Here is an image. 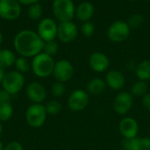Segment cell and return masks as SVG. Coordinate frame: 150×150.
<instances>
[{"instance_id":"1","label":"cell","mask_w":150,"mask_h":150,"mask_svg":"<svg viewBox=\"0 0 150 150\" xmlns=\"http://www.w3.org/2000/svg\"><path fill=\"white\" fill-rule=\"evenodd\" d=\"M13 44L15 50L23 57H34L41 53L45 42L39 34L32 30H22L18 32Z\"/></svg>"},{"instance_id":"2","label":"cell","mask_w":150,"mask_h":150,"mask_svg":"<svg viewBox=\"0 0 150 150\" xmlns=\"http://www.w3.org/2000/svg\"><path fill=\"white\" fill-rule=\"evenodd\" d=\"M54 60L53 57L41 52L33 58L31 67L33 73L40 78H47L53 74L54 67Z\"/></svg>"},{"instance_id":"3","label":"cell","mask_w":150,"mask_h":150,"mask_svg":"<svg viewBox=\"0 0 150 150\" xmlns=\"http://www.w3.org/2000/svg\"><path fill=\"white\" fill-rule=\"evenodd\" d=\"M52 10L54 17L60 22L71 21L76 13L72 0H54Z\"/></svg>"},{"instance_id":"4","label":"cell","mask_w":150,"mask_h":150,"mask_svg":"<svg viewBox=\"0 0 150 150\" xmlns=\"http://www.w3.org/2000/svg\"><path fill=\"white\" fill-rule=\"evenodd\" d=\"M47 115V113L44 105L41 103H33L26 109L25 120L31 127L39 128L44 125Z\"/></svg>"},{"instance_id":"5","label":"cell","mask_w":150,"mask_h":150,"mask_svg":"<svg viewBox=\"0 0 150 150\" xmlns=\"http://www.w3.org/2000/svg\"><path fill=\"white\" fill-rule=\"evenodd\" d=\"M25 85V77L18 71H11L5 73L2 81L3 89L10 95L18 94Z\"/></svg>"},{"instance_id":"6","label":"cell","mask_w":150,"mask_h":150,"mask_svg":"<svg viewBox=\"0 0 150 150\" xmlns=\"http://www.w3.org/2000/svg\"><path fill=\"white\" fill-rule=\"evenodd\" d=\"M130 34V27L128 24L122 20H117L111 24L108 28V38L113 42H123Z\"/></svg>"},{"instance_id":"7","label":"cell","mask_w":150,"mask_h":150,"mask_svg":"<svg viewBox=\"0 0 150 150\" xmlns=\"http://www.w3.org/2000/svg\"><path fill=\"white\" fill-rule=\"evenodd\" d=\"M57 28L58 26L55 21L50 18H45L38 25V34L43 40L44 42L54 41L57 36Z\"/></svg>"},{"instance_id":"8","label":"cell","mask_w":150,"mask_h":150,"mask_svg":"<svg viewBox=\"0 0 150 150\" xmlns=\"http://www.w3.org/2000/svg\"><path fill=\"white\" fill-rule=\"evenodd\" d=\"M20 14L21 7L18 0H0V18L7 20H14Z\"/></svg>"},{"instance_id":"9","label":"cell","mask_w":150,"mask_h":150,"mask_svg":"<svg viewBox=\"0 0 150 150\" xmlns=\"http://www.w3.org/2000/svg\"><path fill=\"white\" fill-rule=\"evenodd\" d=\"M53 75L57 81L62 83L67 82L70 80L74 75V67L69 61L66 59H61L55 63Z\"/></svg>"},{"instance_id":"10","label":"cell","mask_w":150,"mask_h":150,"mask_svg":"<svg viewBox=\"0 0 150 150\" xmlns=\"http://www.w3.org/2000/svg\"><path fill=\"white\" fill-rule=\"evenodd\" d=\"M89 94L83 89L74 90L68 98V106L73 111H81L84 110L89 103Z\"/></svg>"},{"instance_id":"11","label":"cell","mask_w":150,"mask_h":150,"mask_svg":"<svg viewBox=\"0 0 150 150\" xmlns=\"http://www.w3.org/2000/svg\"><path fill=\"white\" fill-rule=\"evenodd\" d=\"M133 103H134V99L132 94L127 91H123L119 93L115 96L112 103V107L117 114L123 116L127 114L131 111Z\"/></svg>"},{"instance_id":"12","label":"cell","mask_w":150,"mask_h":150,"mask_svg":"<svg viewBox=\"0 0 150 150\" xmlns=\"http://www.w3.org/2000/svg\"><path fill=\"white\" fill-rule=\"evenodd\" d=\"M78 34L77 27L72 21L61 22L57 28V37L63 43H70L76 40Z\"/></svg>"},{"instance_id":"13","label":"cell","mask_w":150,"mask_h":150,"mask_svg":"<svg viewBox=\"0 0 150 150\" xmlns=\"http://www.w3.org/2000/svg\"><path fill=\"white\" fill-rule=\"evenodd\" d=\"M119 131L124 139L136 138L139 133L138 122L131 117H126L122 118L119 124Z\"/></svg>"},{"instance_id":"14","label":"cell","mask_w":150,"mask_h":150,"mask_svg":"<svg viewBox=\"0 0 150 150\" xmlns=\"http://www.w3.org/2000/svg\"><path fill=\"white\" fill-rule=\"evenodd\" d=\"M26 95L28 99L33 103H41L47 98V90L40 82H31L28 84L26 90Z\"/></svg>"},{"instance_id":"15","label":"cell","mask_w":150,"mask_h":150,"mask_svg":"<svg viewBox=\"0 0 150 150\" xmlns=\"http://www.w3.org/2000/svg\"><path fill=\"white\" fill-rule=\"evenodd\" d=\"M89 65L96 72H104L110 66L108 57L102 52H93L89 57Z\"/></svg>"},{"instance_id":"16","label":"cell","mask_w":150,"mask_h":150,"mask_svg":"<svg viewBox=\"0 0 150 150\" xmlns=\"http://www.w3.org/2000/svg\"><path fill=\"white\" fill-rule=\"evenodd\" d=\"M105 84L112 90H120L124 88L126 80L122 72L118 70H112L107 72L105 76Z\"/></svg>"},{"instance_id":"17","label":"cell","mask_w":150,"mask_h":150,"mask_svg":"<svg viewBox=\"0 0 150 150\" xmlns=\"http://www.w3.org/2000/svg\"><path fill=\"white\" fill-rule=\"evenodd\" d=\"M94 6L91 2H83L81 3L76 10V16L78 20L83 21V22H86L89 21V19L93 16L94 14Z\"/></svg>"},{"instance_id":"18","label":"cell","mask_w":150,"mask_h":150,"mask_svg":"<svg viewBox=\"0 0 150 150\" xmlns=\"http://www.w3.org/2000/svg\"><path fill=\"white\" fill-rule=\"evenodd\" d=\"M105 87L106 84L104 80L100 78H94L89 80V82L87 83V93L93 95H98L105 91Z\"/></svg>"},{"instance_id":"19","label":"cell","mask_w":150,"mask_h":150,"mask_svg":"<svg viewBox=\"0 0 150 150\" xmlns=\"http://www.w3.org/2000/svg\"><path fill=\"white\" fill-rule=\"evenodd\" d=\"M135 75L139 80H150V60H144L139 63L135 67Z\"/></svg>"},{"instance_id":"20","label":"cell","mask_w":150,"mask_h":150,"mask_svg":"<svg viewBox=\"0 0 150 150\" xmlns=\"http://www.w3.org/2000/svg\"><path fill=\"white\" fill-rule=\"evenodd\" d=\"M16 57L14 53L8 49L0 50V67L8 68L15 64Z\"/></svg>"},{"instance_id":"21","label":"cell","mask_w":150,"mask_h":150,"mask_svg":"<svg viewBox=\"0 0 150 150\" xmlns=\"http://www.w3.org/2000/svg\"><path fill=\"white\" fill-rule=\"evenodd\" d=\"M148 89H149V86L146 81L138 80L133 84L131 88V93L132 95L137 97H143L148 93Z\"/></svg>"},{"instance_id":"22","label":"cell","mask_w":150,"mask_h":150,"mask_svg":"<svg viewBox=\"0 0 150 150\" xmlns=\"http://www.w3.org/2000/svg\"><path fill=\"white\" fill-rule=\"evenodd\" d=\"M13 114V108L11 103H0V122H6L11 119Z\"/></svg>"},{"instance_id":"23","label":"cell","mask_w":150,"mask_h":150,"mask_svg":"<svg viewBox=\"0 0 150 150\" xmlns=\"http://www.w3.org/2000/svg\"><path fill=\"white\" fill-rule=\"evenodd\" d=\"M122 149L124 150H142L141 146L140 138H133V139H124L121 142Z\"/></svg>"},{"instance_id":"24","label":"cell","mask_w":150,"mask_h":150,"mask_svg":"<svg viewBox=\"0 0 150 150\" xmlns=\"http://www.w3.org/2000/svg\"><path fill=\"white\" fill-rule=\"evenodd\" d=\"M45 109L47 114L51 116H56L62 111V104L58 101L51 100L45 105Z\"/></svg>"},{"instance_id":"25","label":"cell","mask_w":150,"mask_h":150,"mask_svg":"<svg viewBox=\"0 0 150 150\" xmlns=\"http://www.w3.org/2000/svg\"><path fill=\"white\" fill-rule=\"evenodd\" d=\"M14 65H15L17 71L22 74L25 72H27L31 68V64L29 63V61L25 57H23L16 58Z\"/></svg>"},{"instance_id":"26","label":"cell","mask_w":150,"mask_h":150,"mask_svg":"<svg viewBox=\"0 0 150 150\" xmlns=\"http://www.w3.org/2000/svg\"><path fill=\"white\" fill-rule=\"evenodd\" d=\"M42 11L43 10H42L41 5L39 3H36V4L30 5L28 9V16L33 20H38L39 19H40L42 15Z\"/></svg>"},{"instance_id":"27","label":"cell","mask_w":150,"mask_h":150,"mask_svg":"<svg viewBox=\"0 0 150 150\" xmlns=\"http://www.w3.org/2000/svg\"><path fill=\"white\" fill-rule=\"evenodd\" d=\"M143 21H144L143 16L141 15V14L135 13V14H133V15L128 19V21H127V23L128 24L130 29H131V28L135 29V28L140 27L142 25Z\"/></svg>"},{"instance_id":"28","label":"cell","mask_w":150,"mask_h":150,"mask_svg":"<svg viewBox=\"0 0 150 150\" xmlns=\"http://www.w3.org/2000/svg\"><path fill=\"white\" fill-rule=\"evenodd\" d=\"M58 49H59L58 43H57L55 41H51V42H45L43 50H44V52H45L46 54H47V55L53 57V56H54V55L57 54Z\"/></svg>"},{"instance_id":"29","label":"cell","mask_w":150,"mask_h":150,"mask_svg":"<svg viewBox=\"0 0 150 150\" xmlns=\"http://www.w3.org/2000/svg\"><path fill=\"white\" fill-rule=\"evenodd\" d=\"M66 91V88H65V85L64 83L62 82H55L52 85V88H51V92H52V95L55 97H61L64 95Z\"/></svg>"},{"instance_id":"30","label":"cell","mask_w":150,"mask_h":150,"mask_svg":"<svg viewBox=\"0 0 150 150\" xmlns=\"http://www.w3.org/2000/svg\"><path fill=\"white\" fill-rule=\"evenodd\" d=\"M81 31L82 34L85 36V37H91L94 34L95 32V27L93 25V23L90 22V21H86L83 22L82 27H81Z\"/></svg>"},{"instance_id":"31","label":"cell","mask_w":150,"mask_h":150,"mask_svg":"<svg viewBox=\"0 0 150 150\" xmlns=\"http://www.w3.org/2000/svg\"><path fill=\"white\" fill-rule=\"evenodd\" d=\"M4 150H23V147H22V145L18 141H13L9 142L4 148Z\"/></svg>"},{"instance_id":"32","label":"cell","mask_w":150,"mask_h":150,"mask_svg":"<svg viewBox=\"0 0 150 150\" xmlns=\"http://www.w3.org/2000/svg\"><path fill=\"white\" fill-rule=\"evenodd\" d=\"M11 95H10L8 92L5 90H0V103H11Z\"/></svg>"},{"instance_id":"33","label":"cell","mask_w":150,"mask_h":150,"mask_svg":"<svg viewBox=\"0 0 150 150\" xmlns=\"http://www.w3.org/2000/svg\"><path fill=\"white\" fill-rule=\"evenodd\" d=\"M142 103L143 107H144L147 111H150V93H147V94L142 97Z\"/></svg>"},{"instance_id":"34","label":"cell","mask_w":150,"mask_h":150,"mask_svg":"<svg viewBox=\"0 0 150 150\" xmlns=\"http://www.w3.org/2000/svg\"><path fill=\"white\" fill-rule=\"evenodd\" d=\"M141 140V146L142 150H150V138L144 137L140 138Z\"/></svg>"},{"instance_id":"35","label":"cell","mask_w":150,"mask_h":150,"mask_svg":"<svg viewBox=\"0 0 150 150\" xmlns=\"http://www.w3.org/2000/svg\"><path fill=\"white\" fill-rule=\"evenodd\" d=\"M19 2V4H24V5H32L33 4L38 3L40 0H18Z\"/></svg>"},{"instance_id":"36","label":"cell","mask_w":150,"mask_h":150,"mask_svg":"<svg viewBox=\"0 0 150 150\" xmlns=\"http://www.w3.org/2000/svg\"><path fill=\"white\" fill-rule=\"evenodd\" d=\"M5 75V72H4V69L0 67V84H2V81L4 80V77Z\"/></svg>"},{"instance_id":"37","label":"cell","mask_w":150,"mask_h":150,"mask_svg":"<svg viewBox=\"0 0 150 150\" xmlns=\"http://www.w3.org/2000/svg\"><path fill=\"white\" fill-rule=\"evenodd\" d=\"M2 42H3V34H2V33L0 31V44L2 43Z\"/></svg>"},{"instance_id":"38","label":"cell","mask_w":150,"mask_h":150,"mask_svg":"<svg viewBox=\"0 0 150 150\" xmlns=\"http://www.w3.org/2000/svg\"><path fill=\"white\" fill-rule=\"evenodd\" d=\"M4 145H3V143H2V141H0V150H4Z\"/></svg>"},{"instance_id":"39","label":"cell","mask_w":150,"mask_h":150,"mask_svg":"<svg viewBox=\"0 0 150 150\" xmlns=\"http://www.w3.org/2000/svg\"><path fill=\"white\" fill-rule=\"evenodd\" d=\"M2 132H3V126H2V123L0 122V135L2 133Z\"/></svg>"},{"instance_id":"40","label":"cell","mask_w":150,"mask_h":150,"mask_svg":"<svg viewBox=\"0 0 150 150\" xmlns=\"http://www.w3.org/2000/svg\"><path fill=\"white\" fill-rule=\"evenodd\" d=\"M131 1H139V0H131Z\"/></svg>"}]
</instances>
